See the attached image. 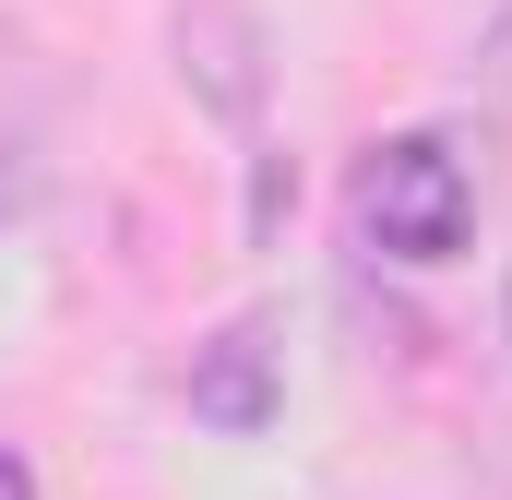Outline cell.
I'll use <instances>...</instances> for the list:
<instances>
[{"instance_id": "6da1fadb", "label": "cell", "mask_w": 512, "mask_h": 500, "mask_svg": "<svg viewBox=\"0 0 512 500\" xmlns=\"http://www.w3.org/2000/svg\"><path fill=\"white\" fill-rule=\"evenodd\" d=\"M477 227V167H465V143L453 131H393L370 143V167H358V239L405 262V274H429V262H453Z\"/></svg>"}, {"instance_id": "7a4b0ae2", "label": "cell", "mask_w": 512, "mask_h": 500, "mask_svg": "<svg viewBox=\"0 0 512 500\" xmlns=\"http://www.w3.org/2000/svg\"><path fill=\"white\" fill-rule=\"evenodd\" d=\"M167 48H179V84H191V108L227 131L262 120V96H274V48H262V24L239 0H191L179 24H167Z\"/></svg>"}, {"instance_id": "3957f363", "label": "cell", "mask_w": 512, "mask_h": 500, "mask_svg": "<svg viewBox=\"0 0 512 500\" xmlns=\"http://www.w3.org/2000/svg\"><path fill=\"white\" fill-rule=\"evenodd\" d=\"M191 417H203V429H239V441L274 417V346H262V322H227V334L191 358Z\"/></svg>"}, {"instance_id": "277c9868", "label": "cell", "mask_w": 512, "mask_h": 500, "mask_svg": "<svg viewBox=\"0 0 512 500\" xmlns=\"http://www.w3.org/2000/svg\"><path fill=\"white\" fill-rule=\"evenodd\" d=\"M489 84H501V108H512V0H501V24H489Z\"/></svg>"}, {"instance_id": "5b68a950", "label": "cell", "mask_w": 512, "mask_h": 500, "mask_svg": "<svg viewBox=\"0 0 512 500\" xmlns=\"http://www.w3.org/2000/svg\"><path fill=\"white\" fill-rule=\"evenodd\" d=\"M0 500H36V465H24L12 441H0Z\"/></svg>"}, {"instance_id": "8992f818", "label": "cell", "mask_w": 512, "mask_h": 500, "mask_svg": "<svg viewBox=\"0 0 512 500\" xmlns=\"http://www.w3.org/2000/svg\"><path fill=\"white\" fill-rule=\"evenodd\" d=\"M501 334H512V250H501Z\"/></svg>"}]
</instances>
